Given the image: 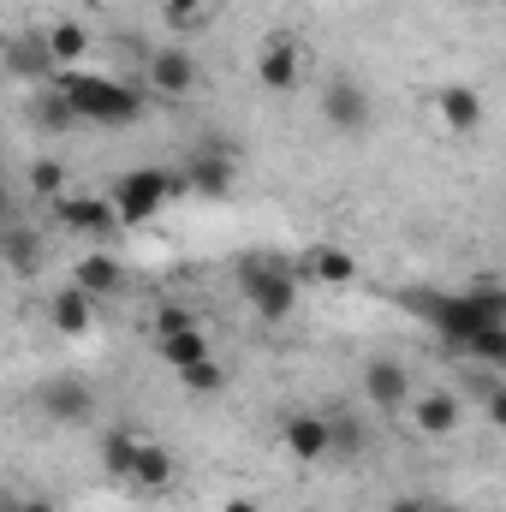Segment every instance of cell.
Instances as JSON below:
<instances>
[{
	"mask_svg": "<svg viewBox=\"0 0 506 512\" xmlns=\"http://www.w3.org/2000/svg\"><path fill=\"white\" fill-rule=\"evenodd\" d=\"M328 423H334V453H340V459H358V453H364L358 417H352V411H328Z\"/></svg>",
	"mask_w": 506,
	"mask_h": 512,
	"instance_id": "83f0119b",
	"label": "cell"
},
{
	"mask_svg": "<svg viewBox=\"0 0 506 512\" xmlns=\"http://www.w3.org/2000/svg\"><path fill=\"white\" fill-rule=\"evenodd\" d=\"M72 286H84V292L102 304V298H114V292L126 286V268H120V256L90 251V256H78V268H72Z\"/></svg>",
	"mask_w": 506,
	"mask_h": 512,
	"instance_id": "e0dca14e",
	"label": "cell"
},
{
	"mask_svg": "<svg viewBox=\"0 0 506 512\" xmlns=\"http://www.w3.org/2000/svg\"><path fill=\"white\" fill-rule=\"evenodd\" d=\"M48 54H54V66L60 72H78L84 66V54H90V30L78 24V18H48Z\"/></svg>",
	"mask_w": 506,
	"mask_h": 512,
	"instance_id": "d6986e66",
	"label": "cell"
},
{
	"mask_svg": "<svg viewBox=\"0 0 506 512\" xmlns=\"http://www.w3.org/2000/svg\"><path fill=\"white\" fill-rule=\"evenodd\" d=\"M131 489H137V495H161V489H173V453H167L161 441H143L137 471H131Z\"/></svg>",
	"mask_w": 506,
	"mask_h": 512,
	"instance_id": "7402d4cb",
	"label": "cell"
},
{
	"mask_svg": "<svg viewBox=\"0 0 506 512\" xmlns=\"http://www.w3.org/2000/svg\"><path fill=\"white\" fill-rule=\"evenodd\" d=\"M387 512H435V507H429V501H417V495H399Z\"/></svg>",
	"mask_w": 506,
	"mask_h": 512,
	"instance_id": "d6a6232c",
	"label": "cell"
},
{
	"mask_svg": "<svg viewBox=\"0 0 506 512\" xmlns=\"http://www.w3.org/2000/svg\"><path fill=\"white\" fill-rule=\"evenodd\" d=\"M304 274L322 280V286H352L358 280V256L346 251V245H310L304 251Z\"/></svg>",
	"mask_w": 506,
	"mask_h": 512,
	"instance_id": "ffe728a7",
	"label": "cell"
},
{
	"mask_svg": "<svg viewBox=\"0 0 506 512\" xmlns=\"http://www.w3.org/2000/svg\"><path fill=\"white\" fill-rule=\"evenodd\" d=\"M465 352H471V364H483V370H506V322L477 328V340H471Z\"/></svg>",
	"mask_w": 506,
	"mask_h": 512,
	"instance_id": "d4e9b609",
	"label": "cell"
},
{
	"mask_svg": "<svg viewBox=\"0 0 506 512\" xmlns=\"http://www.w3.org/2000/svg\"><path fill=\"white\" fill-rule=\"evenodd\" d=\"M179 382H185V393H197V399H209V393H221V387H227V370H221L215 358H203V364H191V370H179Z\"/></svg>",
	"mask_w": 506,
	"mask_h": 512,
	"instance_id": "4316f807",
	"label": "cell"
},
{
	"mask_svg": "<svg viewBox=\"0 0 506 512\" xmlns=\"http://www.w3.org/2000/svg\"><path fill=\"white\" fill-rule=\"evenodd\" d=\"M137 453H143V435H137V429H126V423L102 429V441H96V459H102V471H108L114 483H131Z\"/></svg>",
	"mask_w": 506,
	"mask_h": 512,
	"instance_id": "2e32d148",
	"label": "cell"
},
{
	"mask_svg": "<svg viewBox=\"0 0 506 512\" xmlns=\"http://www.w3.org/2000/svg\"><path fill=\"white\" fill-rule=\"evenodd\" d=\"M12 72H18V78L60 72V66H54V54H48V36H18V42H12Z\"/></svg>",
	"mask_w": 506,
	"mask_h": 512,
	"instance_id": "cb8c5ba5",
	"label": "cell"
},
{
	"mask_svg": "<svg viewBox=\"0 0 506 512\" xmlns=\"http://www.w3.org/2000/svg\"><path fill=\"white\" fill-rule=\"evenodd\" d=\"M6 512H60V507H54L48 495H12V507Z\"/></svg>",
	"mask_w": 506,
	"mask_h": 512,
	"instance_id": "1f68e13d",
	"label": "cell"
},
{
	"mask_svg": "<svg viewBox=\"0 0 506 512\" xmlns=\"http://www.w3.org/2000/svg\"><path fill=\"white\" fill-rule=\"evenodd\" d=\"M143 78H149V90H155L161 102H191V96H197V84H203V72H197L191 48H155V54H149V66H143Z\"/></svg>",
	"mask_w": 506,
	"mask_h": 512,
	"instance_id": "8992f818",
	"label": "cell"
},
{
	"mask_svg": "<svg viewBox=\"0 0 506 512\" xmlns=\"http://www.w3.org/2000/svg\"><path fill=\"white\" fill-rule=\"evenodd\" d=\"M233 280H239L245 304L262 322H286L298 310V262H286V256H274V251L233 256Z\"/></svg>",
	"mask_w": 506,
	"mask_h": 512,
	"instance_id": "7a4b0ae2",
	"label": "cell"
},
{
	"mask_svg": "<svg viewBox=\"0 0 506 512\" xmlns=\"http://www.w3.org/2000/svg\"><path fill=\"white\" fill-rule=\"evenodd\" d=\"M48 322H54V334H66V340H90V334H96V298H90L84 286H66V292L48 298Z\"/></svg>",
	"mask_w": 506,
	"mask_h": 512,
	"instance_id": "5bb4252c",
	"label": "cell"
},
{
	"mask_svg": "<svg viewBox=\"0 0 506 512\" xmlns=\"http://www.w3.org/2000/svg\"><path fill=\"white\" fill-rule=\"evenodd\" d=\"M185 328H203L191 304H161V310H155V340H167V334H185Z\"/></svg>",
	"mask_w": 506,
	"mask_h": 512,
	"instance_id": "f1b7e54d",
	"label": "cell"
},
{
	"mask_svg": "<svg viewBox=\"0 0 506 512\" xmlns=\"http://www.w3.org/2000/svg\"><path fill=\"white\" fill-rule=\"evenodd\" d=\"M483 411H489V423L506 435V387H489V393H483Z\"/></svg>",
	"mask_w": 506,
	"mask_h": 512,
	"instance_id": "4dcf8cb0",
	"label": "cell"
},
{
	"mask_svg": "<svg viewBox=\"0 0 506 512\" xmlns=\"http://www.w3.org/2000/svg\"><path fill=\"white\" fill-rule=\"evenodd\" d=\"M459 393H447V387H435V393H417L411 399V423H417V435H429V441H447L453 429H459Z\"/></svg>",
	"mask_w": 506,
	"mask_h": 512,
	"instance_id": "9a60e30c",
	"label": "cell"
},
{
	"mask_svg": "<svg viewBox=\"0 0 506 512\" xmlns=\"http://www.w3.org/2000/svg\"><path fill=\"white\" fill-rule=\"evenodd\" d=\"M0 256H6V268H12L18 280H30V274L42 268V256H48V239H42L36 227L12 221V227H6V239H0Z\"/></svg>",
	"mask_w": 506,
	"mask_h": 512,
	"instance_id": "ac0fdd59",
	"label": "cell"
},
{
	"mask_svg": "<svg viewBox=\"0 0 506 512\" xmlns=\"http://www.w3.org/2000/svg\"><path fill=\"white\" fill-rule=\"evenodd\" d=\"M221 512H256V501H251V495H233V501H227Z\"/></svg>",
	"mask_w": 506,
	"mask_h": 512,
	"instance_id": "836d02e7",
	"label": "cell"
},
{
	"mask_svg": "<svg viewBox=\"0 0 506 512\" xmlns=\"http://www.w3.org/2000/svg\"><path fill=\"white\" fill-rule=\"evenodd\" d=\"M179 185H185L191 197H209V203H215V197H233V191H239V155H233V149H215V143H209V149H191L185 167H179Z\"/></svg>",
	"mask_w": 506,
	"mask_h": 512,
	"instance_id": "5b68a950",
	"label": "cell"
},
{
	"mask_svg": "<svg viewBox=\"0 0 506 512\" xmlns=\"http://www.w3.org/2000/svg\"><path fill=\"white\" fill-rule=\"evenodd\" d=\"M429 114L441 120V131H453V137H477V131H483V90H471V84H441L435 102H429Z\"/></svg>",
	"mask_w": 506,
	"mask_h": 512,
	"instance_id": "8fae6325",
	"label": "cell"
},
{
	"mask_svg": "<svg viewBox=\"0 0 506 512\" xmlns=\"http://www.w3.org/2000/svg\"><path fill=\"white\" fill-rule=\"evenodd\" d=\"M96 393L78 382V376H54V382H42V393H36V405H42V417L48 423H84L96 405H90Z\"/></svg>",
	"mask_w": 506,
	"mask_h": 512,
	"instance_id": "4fadbf2b",
	"label": "cell"
},
{
	"mask_svg": "<svg viewBox=\"0 0 506 512\" xmlns=\"http://www.w3.org/2000/svg\"><path fill=\"white\" fill-rule=\"evenodd\" d=\"M173 191H185L167 167H131L114 179V209H120V227H143V221H155L167 203H173Z\"/></svg>",
	"mask_w": 506,
	"mask_h": 512,
	"instance_id": "277c9868",
	"label": "cell"
},
{
	"mask_svg": "<svg viewBox=\"0 0 506 512\" xmlns=\"http://www.w3.org/2000/svg\"><path fill=\"white\" fill-rule=\"evenodd\" d=\"M370 114H376V108H370V90H364L358 78H346V72L328 78V90H322V120H328V126L334 131H364Z\"/></svg>",
	"mask_w": 506,
	"mask_h": 512,
	"instance_id": "30bf717a",
	"label": "cell"
},
{
	"mask_svg": "<svg viewBox=\"0 0 506 512\" xmlns=\"http://www.w3.org/2000/svg\"><path fill=\"white\" fill-rule=\"evenodd\" d=\"M30 120H36V131H72L78 126V108H72V96L54 84V90H42V96L30 102Z\"/></svg>",
	"mask_w": 506,
	"mask_h": 512,
	"instance_id": "603a6c76",
	"label": "cell"
},
{
	"mask_svg": "<svg viewBox=\"0 0 506 512\" xmlns=\"http://www.w3.org/2000/svg\"><path fill=\"white\" fill-rule=\"evenodd\" d=\"M298 78H304V48H298L286 30L268 36V42L256 48V84L274 90V96H286V90H298Z\"/></svg>",
	"mask_w": 506,
	"mask_h": 512,
	"instance_id": "ba28073f",
	"label": "cell"
},
{
	"mask_svg": "<svg viewBox=\"0 0 506 512\" xmlns=\"http://www.w3.org/2000/svg\"><path fill=\"white\" fill-rule=\"evenodd\" d=\"M54 221L66 227V233H78V239H108L114 227H120V209H114V197H60L54 203Z\"/></svg>",
	"mask_w": 506,
	"mask_h": 512,
	"instance_id": "9c48e42d",
	"label": "cell"
},
{
	"mask_svg": "<svg viewBox=\"0 0 506 512\" xmlns=\"http://www.w3.org/2000/svg\"><path fill=\"white\" fill-rule=\"evenodd\" d=\"M203 12H209V0H161L167 30H197V24H203Z\"/></svg>",
	"mask_w": 506,
	"mask_h": 512,
	"instance_id": "f546056e",
	"label": "cell"
},
{
	"mask_svg": "<svg viewBox=\"0 0 506 512\" xmlns=\"http://www.w3.org/2000/svg\"><path fill=\"white\" fill-rule=\"evenodd\" d=\"M30 197H42L48 209L66 197V167L60 161H30Z\"/></svg>",
	"mask_w": 506,
	"mask_h": 512,
	"instance_id": "484cf974",
	"label": "cell"
},
{
	"mask_svg": "<svg viewBox=\"0 0 506 512\" xmlns=\"http://www.w3.org/2000/svg\"><path fill=\"white\" fill-rule=\"evenodd\" d=\"M405 304L447 340V346H471L477 328L506 322V292L501 286H477V292H405Z\"/></svg>",
	"mask_w": 506,
	"mask_h": 512,
	"instance_id": "6da1fadb",
	"label": "cell"
},
{
	"mask_svg": "<svg viewBox=\"0 0 506 512\" xmlns=\"http://www.w3.org/2000/svg\"><path fill=\"white\" fill-rule=\"evenodd\" d=\"M66 96H72V108H78V120H90V126H137L143 120V96L120 84V78H108V72H60L54 78Z\"/></svg>",
	"mask_w": 506,
	"mask_h": 512,
	"instance_id": "3957f363",
	"label": "cell"
},
{
	"mask_svg": "<svg viewBox=\"0 0 506 512\" xmlns=\"http://www.w3.org/2000/svg\"><path fill=\"white\" fill-rule=\"evenodd\" d=\"M364 393H370V405L381 411H411V370L399 364V358H370V370H364Z\"/></svg>",
	"mask_w": 506,
	"mask_h": 512,
	"instance_id": "7c38bea8",
	"label": "cell"
},
{
	"mask_svg": "<svg viewBox=\"0 0 506 512\" xmlns=\"http://www.w3.org/2000/svg\"><path fill=\"white\" fill-rule=\"evenodd\" d=\"M280 447H286V459H298V465H322V459L334 453V423H328V411H292V417L280 423Z\"/></svg>",
	"mask_w": 506,
	"mask_h": 512,
	"instance_id": "52a82bcc",
	"label": "cell"
},
{
	"mask_svg": "<svg viewBox=\"0 0 506 512\" xmlns=\"http://www.w3.org/2000/svg\"><path fill=\"white\" fill-rule=\"evenodd\" d=\"M155 352H161V364L179 376V370H191V364H203V358H215V346H209V334L203 328H185V334H167V340H155Z\"/></svg>",
	"mask_w": 506,
	"mask_h": 512,
	"instance_id": "44dd1931",
	"label": "cell"
}]
</instances>
